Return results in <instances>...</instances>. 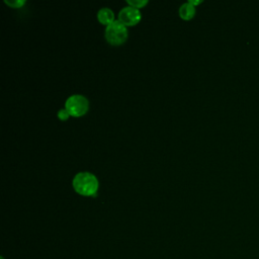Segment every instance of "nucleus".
I'll return each instance as SVG.
<instances>
[{
	"mask_svg": "<svg viewBox=\"0 0 259 259\" xmlns=\"http://www.w3.org/2000/svg\"><path fill=\"white\" fill-rule=\"evenodd\" d=\"M72 184L75 191L84 196L95 195L99 186L97 177L87 171L77 173L73 178Z\"/></svg>",
	"mask_w": 259,
	"mask_h": 259,
	"instance_id": "1",
	"label": "nucleus"
},
{
	"mask_svg": "<svg viewBox=\"0 0 259 259\" xmlns=\"http://www.w3.org/2000/svg\"><path fill=\"white\" fill-rule=\"evenodd\" d=\"M104 36L109 44L113 46H119L123 44L127 38L126 25H124L118 19L114 20L112 23L105 27Z\"/></svg>",
	"mask_w": 259,
	"mask_h": 259,
	"instance_id": "2",
	"label": "nucleus"
},
{
	"mask_svg": "<svg viewBox=\"0 0 259 259\" xmlns=\"http://www.w3.org/2000/svg\"><path fill=\"white\" fill-rule=\"evenodd\" d=\"M65 108L68 110L70 115L82 116L89 108L88 99L82 94H73L69 96L65 102Z\"/></svg>",
	"mask_w": 259,
	"mask_h": 259,
	"instance_id": "3",
	"label": "nucleus"
},
{
	"mask_svg": "<svg viewBox=\"0 0 259 259\" xmlns=\"http://www.w3.org/2000/svg\"><path fill=\"white\" fill-rule=\"evenodd\" d=\"M141 11L138 8L133 7L131 5L122 7L118 12V20L121 21L124 25L133 26L137 24L141 20Z\"/></svg>",
	"mask_w": 259,
	"mask_h": 259,
	"instance_id": "4",
	"label": "nucleus"
},
{
	"mask_svg": "<svg viewBox=\"0 0 259 259\" xmlns=\"http://www.w3.org/2000/svg\"><path fill=\"white\" fill-rule=\"evenodd\" d=\"M97 19L104 25H109L114 21V13L108 7H102L97 11Z\"/></svg>",
	"mask_w": 259,
	"mask_h": 259,
	"instance_id": "5",
	"label": "nucleus"
},
{
	"mask_svg": "<svg viewBox=\"0 0 259 259\" xmlns=\"http://www.w3.org/2000/svg\"><path fill=\"white\" fill-rule=\"evenodd\" d=\"M178 12H179V16L182 19L189 20V19H191L195 15V6H193L189 2H185V3H183L179 7V11Z\"/></svg>",
	"mask_w": 259,
	"mask_h": 259,
	"instance_id": "6",
	"label": "nucleus"
},
{
	"mask_svg": "<svg viewBox=\"0 0 259 259\" xmlns=\"http://www.w3.org/2000/svg\"><path fill=\"white\" fill-rule=\"evenodd\" d=\"M126 2L128 3V5H131L133 7H136L138 9L147 5V3H148L147 0H127Z\"/></svg>",
	"mask_w": 259,
	"mask_h": 259,
	"instance_id": "7",
	"label": "nucleus"
},
{
	"mask_svg": "<svg viewBox=\"0 0 259 259\" xmlns=\"http://www.w3.org/2000/svg\"><path fill=\"white\" fill-rule=\"evenodd\" d=\"M5 3L12 8H18V7H21L23 4H25V1L24 0H5Z\"/></svg>",
	"mask_w": 259,
	"mask_h": 259,
	"instance_id": "8",
	"label": "nucleus"
},
{
	"mask_svg": "<svg viewBox=\"0 0 259 259\" xmlns=\"http://www.w3.org/2000/svg\"><path fill=\"white\" fill-rule=\"evenodd\" d=\"M57 115H58V117H59L61 120H67V119L69 118V116H70V113L68 112V110H67L66 108H62V109H60V110L58 111Z\"/></svg>",
	"mask_w": 259,
	"mask_h": 259,
	"instance_id": "9",
	"label": "nucleus"
},
{
	"mask_svg": "<svg viewBox=\"0 0 259 259\" xmlns=\"http://www.w3.org/2000/svg\"><path fill=\"white\" fill-rule=\"evenodd\" d=\"M188 2H189V3H191L193 6H195V5L199 4V3H201V1H200V0H189Z\"/></svg>",
	"mask_w": 259,
	"mask_h": 259,
	"instance_id": "10",
	"label": "nucleus"
},
{
	"mask_svg": "<svg viewBox=\"0 0 259 259\" xmlns=\"http://www.w3.org/2000/svg\"><path fill=\"white\" fill-rule=\"evenodd\" d=\"M0 259H5V258H4L3 256H1V258H0Z\"/></svg>",
	"mask_w": 259,
	"mask_h": 259,
	"instance_id": "11",
	"label": "nucleus"
}]
</instances>
